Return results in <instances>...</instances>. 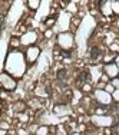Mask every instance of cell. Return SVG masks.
Returning a JSON list of instances; mask_svg holds the SVG:
<instances>
[{"label": "cell", "instance_id": "6da1fadb", "mask_svg": "<svg viewBox=\"0 0 119 135\" xmlns=\"http://www.w3.org/2000/svg\"><path fill=\"white\" fill-rule=\"evenodd\" d=\"M99 55H101V49L99 47H92L91 49V59L92 60H96L99 57Z\"/></svg>", "mask_w": 119, "mask_h": 135}, {"label": "cell", "instance_id": "7a4b0ae2", "mask_svg": "<svg viewBox=\"0 0 119 135\" xmlns=\"http://www.w3.org/2000/svg\"><path fill=\"white\" fill-rule=\"evenodd\" d=\"M57 79H59V81H65L66 79V70L65 69H62V70L57 72Z\"/></svg>", "mask_w": 119, "mask_h": 135}, {"label": "cell", "instance_id": "3957f363", "mask_svg": "<svg viewBox=\"0 0 119 135\" xmlns=\"http://www.w3.org/2000/svg\"><path fill=\"white\" fill-rule=\"evenodd\" d=\"M88 76H89V73H88V72H82V73L79 75V78H80V82H82V83H85L86 81H88Z\"/></svg>", "mask_w": 119, "mask_h": 135}, {"label": "cell", "instance_id": "277c9868", "mask_svg": "<svg viewBox=\"0 0 119 135\" xmlns=\"http://www.w3.org/2000/svg\"><path fill=\"white\" fill-rule=\"evenodd\" d=\"M62 53H63V56H69V53H70V52H67V50H63Z\"/></svg>", "mask_w": 119, "mask_h": 135}]
</instances>
